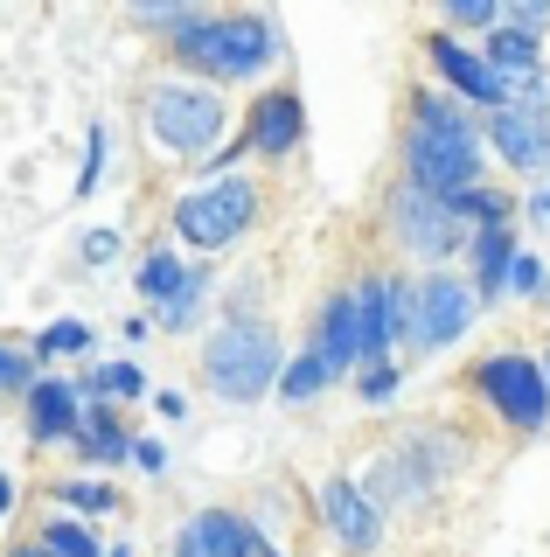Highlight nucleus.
Returning a JSON list of instances; mask_svg holds the SVG:
<instances>
[{"label": "nucleus", "instance_id": "obj_1", "mask_svg": "<svg viewBox=\"0 0 550 557\" xmlns=\"http://www.w3.org/2000/svg\"><path fill=\"white\" fill-rule=\"evenodd\" d=\"M480 174H488V153H480V126L467 119V104L453 91H418L404 126V182L425 196H453V188H474Z\"/></svg>", "mask_w": 550, "mask_h": 557}, {"label": "nucleus", "instance_id": "obj_2", "mask_svg": "<svg viewBox=\"0 0 550 557\" xmlns=\"http://www.w3.org/2000/svg\"><path fill=\"white\" fill-rule=\"evenodd\" d=\"M167 49L196 70L202 84H251L265 77L272 63H279V28L265 22V14H188V22L167 28Z\"/></svg>", "mask_w": 550, "mask_h": 557}, {"label": "nucleus", "instance_id": "obj_3", "mask_svg": "<svg viewBox=\"0 0 550 557\" xmlns=\"http://www.w3.org/2000/svg\"><path fill=\"white\" fill-rule=\"evenodd\" d=\"M140 126L161 153L202 161V153H216L223 133H230V104L202 77H153L147 98H140Z\"/></svg>", "mask_w": 550, "mask_h": 557}, {"label": "nucleus", "instance_id": "obj_4", "mask_svg": "<svg viewBox=\"0 0 550 557\" xmlns=\"http://www.w3.org/2000/svg\"><path fill=\"white\" fill-rule=\"evenodd\" d=\"M286 348L272 335V321H223L210 342H202V383L223 397V405H258V397L279 383Z\"/></svg>", "mask_w": 550, "mask_h": 557}, {"label": "nucleus", "instance_id": "obj_5", "mask_svg": "<svg viewBox=\"0 0 550 557\" xmlns=\"http://www.w3.org/2000/svg\"><path fill=\"white\" fill-rule=\"evenodd\" d=\"M474 313H480V300H474L467 278L433 265L425 278H411V286H404V335L398 342H411L418 356H439V348H453L474 327Z\"/></svg>", "mask_w": 550, "mask_h": 557}, {"label": "nucleus", "instance_id": "obj_6", "mask_svg": "<svg viewBox=\"0 0 550 557\" xmlns=\"http://www.w3.org/2000/svg\"><path fill=\"white\" fill-rule=\"evenodd\" d=\"M467 383H474V397L502 418L509 432H543L550 425V383H543V362L537 356H515V348L480 356Z\"/></svg>", "mask_w": 550, "mask_h": 557}, {"label": "nucleus", "instance_id": "obj_7", "mask_svg": "<svg viewBox=\"0 0 550 557\" xmlns=\"http://www.w3.org/2000/svg\"><path fill=\"white\" fill-rule=\"evenodd\" d=\"M251 223H258V188L237 182V174L202 182V188H188L175 202V237L188 251H223V244H237Z\"/></svg>", "mask_w": 550, "mask_h": 557}, {"label": "nucleus", "instance_id": "obj_8", "mask_svg": "<svg viewBox=\"0 0 550 557\" xmlns=\"http://www.w3.org/2000/svg\"><path fill=\"white\" fill-rule=\"evenodd\" d=\"M390 237H398L411 258H425V265H446V258L467 244V223L446 209V196H425V188L398 182L390 188Z\"/></svg>", "mask_w": 550, "mask_h": 557}, {"label": "nucleus", "instance_id": "obj_9", "mask_svg": "<svg viewBox=\"0 0 550 557\" xmlns=\"http://www.w3.org/2000/svg\"><path fill=\"white\" fill-rule=\"evenodd\" d=\"M355 300V362H390V348L404 335V278L370 272L349 286Z\"/></svg>", "mask_w": 550, "mask_h": 557}, {"label": "nucleus", "instance_id": "obj_10", "mask_svg": "<svg viewBox=\"0 0 550 557\" xmlns=\"http://www.w3.org/2000/svg\"><path fill=\"white\" fill-rule=\"evenodd\" d=\"M488 147L502 153L515 174H529V182H550V112L495 104V112H488Z\"/></svg>", "mask_w": 550, "mask_h": 557}, {"label": "nucleus", "instance_id": "obj_11", "mask_svg": "<svg viewBox=\"0 0 550 557\" xmlns=\"http://www.w3.org/2000/svg\"><path fill=\"white\" fill-rule=\"evenodd\" d=\"M321 522H328V536L349 557H376V544H384V516H376V502L349 474H335L321 487Z\"/></svg>", "mask_w": 550, "mask_h": 557}, {"label": "nucleus", "instance_id": "obj_12", "mask_svg": "<svg viewBox=\"0 0 550 557\" xmlns=\"http://www.w3.org/2000/svg\"><path fill=\"white\" fill-rule=\"evenodd\" d=\"M300 139H307V104H300V91H265V98L251 104V119H245V147L251 153L286 161V153H300Z\"/></svg>", "mask_w": 550, "mask_h": 557}, {"label": "nucleus", "instance_id": "obj_13", "mask_svg": "<svg viewBox=\"0 0 550 557\" xmlns=\"http://www.w3.org/2000/svg\"><path fill=\"white\" fill-rule=\"evenodd\" d=\"M258 530L237 509H196L175 530V557H251Z\"/></svg>", "mask_w": 550, "mask_h": 557}, {"label": "nucleus", "instance_id": "obj_14", "mask_svg": "<svg viewBox=\"0 0 550 557\" xmlns=\"http://www.w3.org/2000/svg\"><path fill=\"white\" fill-rule=\"evenodd\" d=\"M425 57H433V70L453 84V98L480 104V112H495V104H502V84L488 77V63H480L474 49L460 42V35H433V42H425Z\"/></svg>", "mask_w": 550, "mask_h": 557}, {"label": "nucleus", "instance_id": "obj_15", "mask_svg": "<svg viewBox=\"0 0 550 557\" xmlns=\"http://www.w3.org/2000/svg\"><path fill=\"white\" fill-rule=\"evenodd\" d=\"M22 397H28V440H36V446H57V440H71V432H77V411H84L77 383L36 376Z\"/></svg>", "mask_w": 550, "mask_h": 557}, {"label": "nucleus", "instance_id": "obj_16", "mask_svg": "<svg viewBox=\"0 0 550 557\" xmlns=\"http://www.w3.org/2000/svg\"><path fill=\"white\" fill-rule=\"evenodd\" d=\"M467 251H474V300H502V272L515 258V231L509 223H480V231H467Z\"/></svg>", "mask_w": 550, "mask_h": 557}, {"label": "nucleus", "instance_id": "obj_17", "mask_svg": "<svg viewBox=\"0 0 550 557\" xmlns=\"http://www.w3.org/2000/svg\"><path fill=\"white\" fill-rule=\"evenodd\" d=\"M71 440H77V453H84V467H118V460H126V440H133V432L118 425L112 405H91V411H77V432H71Z\"/></svg>", "mask_w": 550, "mask_h": 557}, {"label": "nucleus", "instance_id": "obj_18", "mask_svg": "<svg viewBox=\"0 0 550 557\" xmlns=\"http://www.w3.org/2000/svg\"><path fill=\"white\" fill-rule=\"evenodd\" d=\"M314 356L328 362V370H355V300L349 293H335L328 307H321V327H314Z\"/></svg>", "mask_w": 550, "mask_h": 557}, {"label": "nucleus", "instance_id": "obj_19", "mask_svg": "<svg viewBox=\"0 0 550 557\" xmlns=\"http://www.w3.org/2000/svg\"><path fill=\"white\" fill-rule=\"evenodd\" d=\"M147 376L133 370V362H91L77 383V397H91V405H126V397H140Z\"/></svg>", "mask_w": 550, "mask_h": 557}, {"label": "nucleus", "instance_id": "obj_20", "mask_svg": "<svg viewBox=\"0 0 550 557\" xmlns=\"http://www.w3.org/2000/svg\"><path fill=\"white\" fill-rule=\"evenodd\" d=\"M328 383H335V370H328V362L314 356V348H307V356H293V362H279V383H272V391H279L286 405H314V397L328 391Z\"/></svg>", "mask_w": 550, "mask_h": 557}, {"label": "nucleus", "instance_id": "obj_21", "mask_svg": "<svg viewBox=\"0 0 550 557\" xmlns=\"http://www.w3.org/2000/svg\"><path fill=\"white\" fill-rule=\"evenodd\" d=\"M188 278H196V272H188L175 251H147V258H140V300H147V307H167V300L188 286Z\"/></svg>", "mask_w": 550, "mask_h": 557}, {"label": "nucleus", "instance_id": "obj_22", "mask_svg": "<svg viewBox=\"0 0 550 557\" xmlns=\"http://www.w3.org/2000/svg\"><path fill=\"white\" fill-rule=\"evenodd\" d=\"M446 209H453L460 223H509V216H515V202L502 196V188H480V182H474V188H453V196H446Z\"/></svg>", "mask_w": 550, "mask_h": 557}, {"label": "nucleus", "instance_id": "obj_23", "mask_svg": "<svg viewBox=\"0 0 550 557\" xmlns=\"http://www.w3.org/2000/svg\"><path fill=\"white\" fill-rule=\"evenodd\" d=\"M57 495H63V502H71V516H112V509H118V502H126V495H118V487H112V481H98V474H84V481H63V487H57Z\"/></svg>", "mask_w": 550, "mask_h": 557}, {"label": "nucleus", "instance_id": "obj_24", "mask_svg": "<svg viewBox=\"0 0 550 557\" xmlns=\"http://www.w3.org/2000/svg\"><path fill=\"white\" fill-rule=\"evenodd\" d=\"M36 544H49V550H57V557H98V536H91V530H84V522H77V516H49V522H42V536H36Z\"/></svg>", "mask_w": 550, "mask_h": 557}, {"label": "nucleus", "instance_id": "obj_25", "mask_svg": "<svg viewBox=\"0 0 550 557\" xmlns=\"http://www.w3.org/2000/svg\"><path fill=\"white\" fill-rule=\"evenodd\" d=\"M202 0H126V22L133 28H153V35H167L175 22H188Z\"/></svg>", "mask_w": 550, "mask_h": 557}, {"label": "nucleus", "instance_id": "obj_26", "mask_svg": "<svg viewBox=\"0 0 550 557\" xmlns=\"http://www.w3.org/2000/svg\"><path fill=\"white\" fill-rule=\"evenodd\" d=\"M84 348H91V327H84V321H49L28 356L42 362V356H84Z\"/></svg>", "mask_w": 550, "mask_h": 557}, {"label": "nucleus", "instance_id": "obj_27", "mask_svg": "<svg viewBox=\"0 0 550 557\" xmlns=\"http://www.w3.org/2000/svg\"><path fill=\"white\" fill-rule=\"evenodd\" d=\"M502 293H523V300H543V293H550V272H543V258L515 251V258H509V272H502Z\"/></svg>", "mask_w": 550, "mask_h": 557}, {"label": "nucleus", "instance_id": "obj_28", "mask_svg": "<svg viewBox=\"0 0 550 557\" xmlns=\"http://www.w3.org/2000/svg\"><path fill=\"white\" fill-rule=\"evenodd\" d=\"M433 8L446 14V22H453V28H495V22H502V0H433Z\"/></svg>", "mask_w": 550, "mask_h": 557}, {"label": "nucleus", "instance_id": "obj_29", "mask_svg": "<svg viewBox=\"0 0 550 557\" xmlns=\"http://www.w3.org/2000/svg\"><path fill=\"white\" fill-rule=\"evenodd\" d=\"M355 397H363V405H390V397H398V362H363V370H355Z\"/></svg>", "mask_w": 550, "mask_h": 557}, {"label": "nucleus", "instance_id": "obj_30", "mask_svg": "<svg viewBox=\"0 0 550 557\" xmlns=\"http://www.w3.org/2000/svg\"><path fill=\"white\" fill-rule=\"evenodd\" d=\"M105 153H112V133H105V126H91V133H84V174H77V196H91V188L105 182Z\"/></svg>", "mask_w": 550, "mask_h": 557}, {"label": "nucleus", "instance_id": "obj_31", "mask_svg": "<svg viewBox=\"0 0 550 557\" xmlns=\"http://www.w3.org/2000/svg\"><path fill=\"white\" fill-rule=\"evenodd\" d=\"M202 293H210V272H196V278L175 293V300L161 307V327H188V321H196V307H202Z\"/></svg>", "mask_w": 550, "mask_h": 557}, {"label": "nucleus", "instance_id": "obj_32", "mask_svg": "<svg viewBox=\"0 0 550 557\" xmlns=\"http://www.w3.org/2000/svg\"><path fill=\"white\" fill-rule=\"evenodd\" d=\"M28 383H36V356L14 348V342H0V391H28Z\"/></svg>", "mask_w": 550, "mask_h": 557}, {"label": "nucleus", "instance_id": "obj_33", "mask_svg": "<svg viewBox=\"0 0 550 557\" xmlns=\"http://www.w3.org/2000/svg\"><path fill=\"white\" fill-rule=\"evenodd\" d=\"M77 258H84V265H112V258H118V231H84Z\"/></svg>", "mask_w": 550, "mask_h": 557}, {"label": "nucleus", "instance_id": "obj_34", "mask_svg": "<svg viewBox=\"0 0 550 557\" xmlns=\"http://www.w3.org/2000/svg\"><path fill=\"white\" fill-rule=\"evenodd\" d=\"M126 460H140V474H167V446L161 440H126Z\"/></svg>", "mask_w": 550, "mask_h": 557}, {"label": "nucleus", "instance_id": "obj_35", "mask_svg": "<svg viewBox=\"0 0 550 557\" xmlns=\"http://www.w3.org/2000/svg\"><path fill=\"white\" fill-rule=\"evenodd\" d=\"M502 14H515V28H550V0H502Z\"/></svg>", "mask_w": 550, "mask_h": 557}, {"label": "nucleus", "instance_id": "obj_36", "mask_svg": "<svg viewBox=\"0 0 550 557\" xmlns=\"http://www.w3.org/2000/svg\"><path fill=\"white\" fill-rule=\"evenodd\" d=\"M523 216H529V223H550V182H537V196L523 202Z\"/></svg>", "mask_w": 550, "mask_h": 557}, {"label": "nucleus", "instance_id": "obj_37", "mask_svg": "<svg viewBox=\"0 0 550 557\" xmlns=\"http://www.w3.org/2000/svg\"><path fill=\"white\" fill-rule=\"evenodd\" d=\"M8 516H14V481L0 474V522H8Z\"/></svg>", "mask_w": 550, "mask_h": 557}, {"label": "nucleus", "instance_id": "obj_38", "mask_svg": "<svg viewBox=\"0 0 550 557\" xmlns=\"http://www.w3.org/2000/svg\"><path fill=\"white\" fill-rule=\"evenodd\" d=\"M8 557H57L49 544H22V550H8Z\"/></svg>", "mask_w": 550, "mask_h": 557}, {"label": "nucleus", "instance_id": "obj_39", "mask_svg": "<svg viewBox=\"0 0 550 557\" xmlns=\"http://www.w3.org/2000/svg\"><path fill=\"white\" fill-rule=\"evenodd\" d=\"M251 557H286V550H279V544H265V536H258V550H251Z\"/></svg>", "mask_w": 550, "mask_h": 557}, {"label": "nucleus", "instance_id": "obj_40", "mask_svg": "<svg viewBox=\"0 0 550 557\" xmlns=\"http://www.w3.org/2000/svg\"><path fill=\"white\" fill-rule=\"evenodd\" d=\"M98 557H133V550H126V544H112V550H98Z\"/></svg>", "mask_w": 550, "mask_h": 557}, {"label": "nucleus", "instance_id": "obj_41", "mask_svg": "<svg viewBox=\"0 0 550 557\" xmlns=\"http://www.w3.org/2000/svg\"><path fill=\"white\" fill-rule=\"evenodd\" d=\"M543 383H550V348H543Z\"/></svg>", "mask_w": 550, "mask_h": 557}]
</instances>
